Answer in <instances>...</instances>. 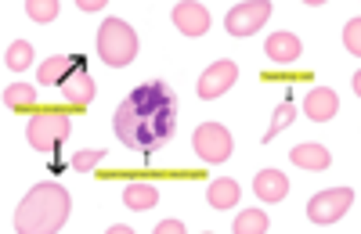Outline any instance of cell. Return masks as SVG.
I'll list each match as a JSON object with an SVG mask.
<instances>
[{
	"label": "cell",
	"mask_w": 361,
	"mask_h": 234,
	"mask_svg": "<svg viewBox=\"0 0 361 234\" xmlns=\"http://www.w3.org/2000/svg\"><path fill=\"white\" fill-rule=\"evenodd\" d=\"M112 130L127 148H134L141 155L159 152L177 134V101L170 94V86L163 79L134 86L123 98V105L116 108Z\"/></svg>",
	"instance_id": "1"
},
{
	"label": "cell",
	"mask_w": 361,
	"mask_h": 234,
	"mask_svg": "<svg viewBox=\"0 0 361 234\" xmlns=\"http://www.w3.org/2000/svg\"><path fill=\"white\" fill-rule=\"evenodd\" d=\"M73 213V198L62 184H37L15 209L18 234H54L62 230Z\"/></svg>",
	"instance_id": "2"
},
{
	"label": "cell",
	"mask_w": 361,
	"mask_h": 234,
	"mask_svg": "<svg viewBox=\"0 0 361 234\" xmlns=\"http://www.w3.org/2000/svg\"><path fill=\"white\" fill-rule=\"evenodd\" d=\"M98 54L102 62L112 69H127L137 58V33L130 29V22L123 18H105L102 33H98Z\"/></svg>",
	"instance_id": "3"
},
{
	"label": "cell",
	"mask_w": 361,
	"mask_h": 234,
	"mask_svg": "<svg viewBox=\"0 0 361 234\" xmlns=\"http://www.w3.org/2000/svg\"><path fill=\"white\" fill-rule=\"evenodd\" d=\"M69 134H73L69 115L66 112H54V108L37 112L33 119H29V126H25V137H29V144H33L37 152H54Z\"/></svg>",
	"instance_id": "4"
},
{
	"label": "cell",
	"mask_w": 361,
	"mask_h": 234,
	"mask_svg": "<svg viewBox=\"0 0 361 234\" xmlns=\"http://www.w3.org/2000/svg\"><path fill=\"white\" fill-rule=\"evenodd\" d=\"M192 148H195V155L202 159V162H224L228 155H231V134L221 126V123H202V126H195V134H192Z\"/></svg>",
	"instance_id": "5"
},
{
	"label": "cell",
	"mask_w": 361,
	"mask_h": 234,
	"mask_svg": "<svg viewBox=\"0 0 361 234\" xmlns=\"http://www.w3.org/2000/svg\"><path fill=\"white\" fill-rule=\"evenodd\" d=\"M350 206H354V191L350 188H329V191H318L307 202V216L314 223H336L340 216H347Z\"/></svg>",
	"instance_id": "6"
},
{
	"label": "cell",
	"mask_w": 361,
	"mask_h": 234,
	"mask_svg": "<svg viewBox=\"0 0 361 234\" xmlns=\"http://www.w3.org/2000/svg\"><path fill=\"white\" fill-rule=\"evenodd\" d=\"M267 18H271V4H267V0H246V4H235L224 15V29L231 37H250Z\"/></svg>",
	"instance_id": "7"
},
{
	"label": "cell",
	"mask_w": 361,
	"mask_h": 234,
	"mask_svg": "<svg viewBox=\"0 0 361 234\" xmlns=\"http://www.w3.org/2000/svg\"><path fill=\"white\" fill-rule=\"evenodd\" d=\"M235 79H238V65L228 62V58H221V62H214V65L199 76V98H202V101L221 98L224 91H231Z\"/></svg>",
	"instance_id": "8"
},
{
	"label": "cell",
	"mask_w": 361,
	"mask_h": 234,
	"mask_svg": "<svg viewBox=\"0 0 361 234\" xmlns=\"http://www.w3.org/2000/svg\"><path fill=\"white\" fill-rule=\"evenodd\" d=\"M173 25L185 37H202V33H209V11L202 4H195V0L173 4Z\"/></svg>",
	"instance_id": "9"
},
{
	"label": "cell",
	"mask_w": 361,
	"mask_h": 234,
	"mask_svg": "<svg viewBox=\"0 0 361 234\" xmlns=\"http://www.w3.org/2000/svg\"><path fill=\"white\" fill-rule=\"evenodd\" d=\"M304 112H307V119H314V123H329L340 112L336 91H329V86H311L307 98H304Z\"/></svg>",
	"instance_id": "10"
},
{
	"label": "cell",
	"mask_w": 361,
	"mask_h": 234,
	"mask_svg": "<svg viewBox=\"0 0 361 234\" xmlns=\"http://www.w3.org/2000/svg\"><path fill=\"white\" fill-rule=\"evenodd\" d=\"M62 94H66V101H73V105H80V108H87L90 101H94L98 83H94V76L87 72V65H83V62H80V65H76V72L62 83Z\"/></svg>",
	"instance_id": "11"
},
{
	"label": "cell",
	"mask_w": 361,
	"mask_h": 234,
	"mask_svg": "<svg viewBox=\"0 0 361 234\" xmlns=\"http://www.w3.org/2000/svg\"><path fill=\"white\" fill-rule=\"evenodd\" d=\"M264 54L271 58L275 65H293L300 54H304V44H300L296 33H271L264 44Z\"/></svg>",
	"instance_id": "12"
},
{
	"label": "cell",
	"mask_w": 361,
	"mask_h": 234,
	"mask_svg": "<svg viewBox=\"0 0 361 234\" xmlns=\"http://www.w3.org/2000/svg\"><path fill=\"white\" fill-rule=\"evenodd\" d=\"M83 62V58H66V54H51L47 62H40V69H37V79L44 83V86H62L73 72H76V65Z\"/></svg>",
	"instance_id": "13"
},
{
	"label": "cell",
	"mask_w": 361,
	"mask_h": 234,
	"mask_svg": "<svg viewBox=\"0 0 361 234\" xmlns=\"http://www.w3.org/2000/svg\"><path fill=\"white\" fill-rule=\"evenodd\" d=\"M253 191H257L260 202H282L289 195V181L282 177L279 169H260L253 177Z\"/></svg>",
	"instance_id": "14"
},
{
	"label": "cell",
	"mask_w": 361,
	"mask_h": 234,
	"mask_svg": "<svg viewBox=\"0 0 361 234\" xmlns=\"http://www.w3.org/2000/svg\"><path fill=\"white\" fill-rule=\"evenodd\" d=\"M289 159H293V166H300V169H325L329 162H333V155H329L325 144H314V141L296 144V148L289 152Z\"/></svg>",
	"instance_id": "15"
},
{
	"label": "cell",
	"mask_w": 361,
	"mask_h": 234,
	"mask_svg": "<svg viewBox=\"0 0 361 234\" xmlns=\"http://www.w3.org/2000/svg\"><path fill=\"white\" fill-rule=\"evenodd\" d=\"M238 198H243V188H238L231 177L214 181V184H209V191H206V202L214 209H231V206H238Z\"/></svg>",
	"instance_id": "16"
},
{
	"label": "cell",
	"mask_w": 361,
	"mask_h": 234,
	"mask_svg": "<svg viewBox=\"0 0 361 234\" xmlns=\"http://www.w3.org/2000/svg\"><path fill=\"white\" fill-rule=\"evenodd\" d=\"M159 202V188L156 184H130L123 191V206L134 209V213H145V209H152Z\"/></svg>",
	"instance_id": "17"
},
{
	"label": "cell",
	"mask_w": 361,
	"mask_h": 234,
	"mask_svg": "<svg viewBox=\"0 0 361 234\" xmlns=\"http://www.w3.org/2000/svg\"><path fill=\"white\" fill-rule=\"evenodd\" d=\"M267 230V213L264 209H246L235 216V234H264Z\"/></svg>",
	"instance_id": "18"
},
{
	"label": "cell",
	"mask_w": 361,
	"mask_h": 234,
	"mask_svg": "<svg viewBox=\"0 0 361 234\" xmlns=\"http://www.w3.org/2000/svg\"><path fill=\"white\" fill-rule=\"evenodd\" d=\"M4 62H8V69H15V72L29 69V65H33V47H29L25 40H15V44L8 47V54H4Z\"/></svg>",
	"instance_id": "19"
},
{
	"label": "cell",
	"mask_w": 361,
	"mask_h": 234,
	"mask_svg": "<svg viewBox=\"0 0 361 234\" xmlns=\"http://www.w3.org/2000/svg\"><path fill=\"white\" fill-rule=\"evenodd\" d=\"M4 105L8 108H25V105H37V91L29 83H11L4 91Z\"/></svg>",
	"instance_id": "20"
},
{
	"label": "cell",
	"mask_w": 361,
	"mask_h": 234,
	"mask_svg": "<svg viewBox=\"0 0 361 234\" xmlns=\"http://www.w3.org/2000/svg\"><path fill=\"white\" fill-rule=\"evenodd\" d=\"M293 115H296V105L293 101H282L279 108H275V119H271V126H267V134H264V141H275L289 123H293Z\"/></svg>",
	"instance_id": "21"
},
{
	"label": "cell",
	"mask_w": 361,
	"mask_h": 234,
	"mask_svg": "<svg viewBox=\"0 0 361 234\" xmlns=\"http://www.w3.org/2000/svg\"><path fill=\"white\" fill-rule=\"evenodd\" d=\"M25 15L33 22H54L58 18V0H29Z\"/></svg>",
	"instance_id": "22"
},
{
	"label": "cell",
	"mask_w": 361,
	"mask_h": 234,
	"mask_svg": "<svg viewBox=\"0 0 361 234\" xmlns=\"http://www.w3.org/2000/svg\"><path fill=\"white\" fill-rule=\"evenodd\" d=\"M343 44H347V51H350L354 58L361 54V18H357V15L343 25Z\"/></svg>",
	"instance_id": "23"
},
{
	"label": "cell",
	"mask_w": 361,
	"mask_h": 234,
	"mask_svg": "<svg viewBox=\"0 0 361 234\" xmlns=\"http://www.w3.org/2000/svg\"><path fill=\"white\" fill-rule=\"evenodd\" d=\"M102 162H105V152H102V148H94V152H76V155H73V169H80V173L94 169V166H102Z\"/></svg>",
	"instance_id": "24"
},
{
	"label": "cell",
	"mask_w": 361,
	"mask_h": 234,
	"mask_svg": "<svg viewBox=\"0 0 361 234\" xmlns=\"http://www.w3.org/2000/svg\"><path fill=\"white\" fill-rule=\"evenodd\" d=\"M156 234H185V223H180V220H163L156 227Z\"/></svg>",
	"instance_id": "25"
},
{
	"label": "cell",
	"mask_w": 361,
	"mask_h": 234,
	"mask_svg": "<svg viewBox=\"0 0 361 234\" xmlns=\"http://www.w3.org/2000/svg\"><path fill=\"white\" fill-rule=\"evenodd\" d=\"M76 4H80V11H98V8H105L102 0H76Z\"/></svg>",
	"instance_id": "26"
}]
</instances>
